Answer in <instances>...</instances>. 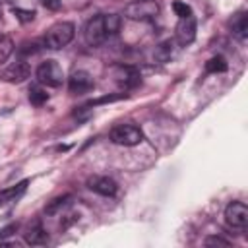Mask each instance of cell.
Instances as JSON below:
<instances>
[{"instance_id": "obj_1", "label": "cell", "mask_w": 248, "mask_h": 248, "mask_svg": "<svg viewBox=\"0 0 248 248\" xmlns=\"http://www.w3.org/2000/svg\"><path fill=\"white\" fill-rule=\"evenodd\" d=\"M120 25H122V19L118 14H99L95 17H91L85 25V43L89 46H97V45H103L108 37L116 35L120 31Z\"/></svg>"}, {"instance_id": "obj_2", "label": "cell", "mask_w": 248, "mask_h": 248, "mask_svg": "<svg viewBox=\"0 0 248 248\" xmlns=\"http://www.w3.org/2000/svg\"><path fill=\"white\" fill-rule=\"evenodd\" d=\"M74 35H76L74 23H70V21H60V23H54V25L46 31V35H45V39H43V45H45L46 48L60 50V48H64L66 45L72 43Z\"/></svg>"}, {"instance_id": "obj_3", "label": "cell", "mask_w": 248, "mask_h": 248, "mask_svg": "<svg viewBox=\"0 0 248 248\" xmlns=\"http://www.w3.org/2000/svg\"><path fill=\"white\" fill-rule=\"evenodd\" d=\"M108 138L116 145L132 147V145H138V143L143 141V132L138 126H134V124H118V126H114L110 130Z\"/></svg>"}, {"instance_id": "obj_4", "label": "cell", "mask_w": 248, "mask_h": 248, "mask_svg": "<svg viewBox=\"0 0 248 248\" xmlns=\"http://www.w3.org/2000/svg\"><path fill=\"white\" fill-rule=\"evenodd\" d=\"M159 14V4L155 0H136L124 8V16L134 21H149Z\"/></svg>"}, {"instance_id": "obj_5", "label": "cell", "mask_w": 248, "mask_h": 248, "mask_svg": "<svg viewBox=\"0 0 248 248\" xmlns=\"http://www.w3.org/2000/svg\"><path fill=\"white\" fill-rule=\"evenodd\" d=\"M39 83L48 85V87H60L64 81V72L60 68V64L56 60H45L39 64L37 72H35Z\"/></svg>"}, {"instance_id": "obj_6", "label": "cell", "mask_w": 248, "mask_h": 248, "mask_svg": "<svg viewBox=\"0 0 248 248\" xmlns=\"http://www.w3.org/2000/svg\"><path fill=\"white\" fill-rule=\"evenodd\" d=\"M225 223L231 229H246L248 225V205L244 202H231L225 207Z\"/></svg>"}, {"instance_id": "obj_7", "label": "cell", "mask_w": 248, "mask_h": 248, "mask_svg": "<svg viewBox=\"0 0 248 248\" xmlns=\"http://www.w3.org/2000/svg\"><path fill=\"white\" fill-rule=\"evenodd\" d=\"M93 87H95V79H93V76H91L89 72H85V70H76V72H72V76L68 78V89H70V93H74V95H85V93H89Z\"/></svg>"}, {"instance_id": "obj_8", "label": "cell", "mask_w": 248, "mask_h": 248, "mask_svg": "<svg viewBox=\"0 0 248 248\" xmlns=\"http://www.w3.org/2000/svg\"><path fill=\"white\" fill-rule=\"evenodd\" d=\"M174 37H176V43L180 46L190 45L196 39V17L194 16L180 17L178 23H176V27H174Z\"/></svg>"}, {"instance_id": "obj_9", "label": "cell", "mask_w": 248, "mask_h": 248, "mask_svg": "<svg viewBox=\"0 0 248 248\" xmlns=\"http://www.w3.org/2000/svg\"><path fill=\"white\" fill-rule=\"evenodd\" d=\"M29 74H31V66L25 60H17L2 72V79L8 83H21L29 78Z\"/></svg>"}, {"instance_id": "obj_10", "label": "cell", "mask_w": 248, "mask_h": 248, "mask_svg": "<svg viewBox=\"0 0 248 248\" xmlns=\"http://www.w3.org/2000/svg\"><path fill=\"white\" fill-rule=\"evenodd\" d=\"M87 188L95 194H101V196H114L116 190H118V184L108 178V176H91L87 178Z\"/></svg>"}, {"instance_id": "obj_11", "label": "cell", "mask_w": 248, "mask_h": 248, "mask_svg": "<svg viewBox=\"0 0 248 248\" xmlns=\"http://www.w3.org/2000/svg\"><path fill=\"white\" fill-rule=\"evenodd\" d=\"M116 83L122 89H134L141 83V76L134 66H120L116 70Z\"/></svg>"}, {"instance_id": "obj_12", "label": "cell", "mask_w": 248, "mask_h": 248, "mask_svg": "<svg viewBox=\"0 0 248 248\" xmlns=\"http://www.w3.org/2000/svg\"><path fill=\"white\" fill-rule=\"evenodd\" d=\"M231 29H232V35L236 39L246 41V37H248V14L246 12H238L231 19Z\"/></svg>"}, {"instance_id": "obj_13", "label": "cell", "mask_w": 248, "mask_h": 248, "mask_svg": "<svg viewBox=\"0 0 248 248\" xmlns=\"http://www.w3.org/2000/svg\"><path fill=\"white\" fill-rule=\"evenodd\" d=\"M27 184H29V180L25 178V180H21V182H17V184H14V186H8V188L0 190V203L16 202L19 196H23V192L27 190Z\"/></svg>"}, {"instance_id": "obj_14", "label": "cell", "mask_w": 248, "mask_h": 248, "mask_svg": "<svg viewBox=\"0 0 248 248\" xmlns=\"http://www.w3.org/2000/svg\"><path fill=\"white\" fill-rule=\"evenodd\" d=\"M72 202H74V196H72V194L58 196V198L50 200V202L45 205V213H46V215H58V213H62L66 207H70Z\"/></svg>"}, {"instance_id": "obj_15", "label": "cell", "mask_w": 248, "mask_h": 248, "mask_svg": "<svg viewBox=\"0 0 248 248\" xmlns=\"http://www.w3.org/2000/svg\"><path fill=\"white\" fill-rule=\"evenodd\" d=\"M172 56H174V41L167 39V41H163L161 45L155 46V52H153V60H155V62L165 64V62H169Z\"/></svg>"}, {"instance_id": "obj_16", "label": "cell", "mask_w": 248, "mask_h": 248, "mask_svg": "<svg viewBox=\"0 0 248 248\" xmlns=\"http://www.w3.org/2000/svg\"><path fill=\"white\" fill-rule=\"evenodd\" d=\"M48 240V234L45 232V229L37 223L35 227H31L27 232H25V242L31 244V246H39V244H46Z\"/></svg>"}, {"instance_id": "obj_17", "label": "cell", "mask_w": 248, "mask_h": 248, "mask_svg": "<svg viewBox=\"0 0 248 248\" xmlns=\"http://www.w3.org/2000/svg\"><path fill=\"white\" fill-rule=\"evenodd\" d=\"M227 68H229L227 60L221 54H217L205 62V72H209V74H221V72H227Z\"/></svg>"}, {"instance_id": "obj_18", "label": "cell", "mask_w": 248, "mask_h": 248, "mask_svg": "<svg viewBox=\"0 0 248 248\" xmlns=\"http://www.w3.org/2000/svg\"><path fill=\"white\" fill-rule=\"evenodd\" d=\"M29 101H31V105L41 107V105H45L48 101V93L41 85H31L29 87Z\"/></svg>"}, {"instance_id": "obj_19", "label": "cell", "mask_w": 248, "mask_h": 248, "mask_svg": "<svg viewBox=\"0 0 248 248\" xmlns=\"http://www.w3.org/2000/svg\"><path fill=\"white\" fill-rule=\"evenodd\" d=\"M12 52H14V41L8 35L0 33V64L6 62Z\"/></svg>"}, {"instance_id": "obj_20", "label": "cell", "mask_w": 248, "mask_h": 248, "mask_svg": "<svg viewBox=\"0 0 248 248\" xmlns=\"http://www.w3.org/2000/svg\"><path fill=\"white\" fill-rule=\"evenodd\" d=\"M14 16L21 21V23H29L35 19V12L33 10H23V8H14Z\"/></svg>"}, {"instance_id": "obj_21", "label": "cell", "mask_w": 248, "mask_h": 248, "mask_svg": "<svg viewBox=\"0 0 248 248\" xmlns=\"http://www.w3.org/2000/svg\"><path fill=\"white\" fill-rule=\"evenodd\" d=\"M172 10H174V14H176L178 17H188V16H192V8H190L186 2H174V4H172Z\"/></svg>"}, {"instance_id": "obj_22", "label": "cell", "mask_w": 248, "mask_h": 248, "mask_svg": "<svg viewBox=\"0 0 248 248\" xmlns=\"http://www.w3.org/2000/svg\"><path fill=\"white\" fill-rule=\"evenodd\" d=\"M205 246H231V242L221 238V236H207L205 238Z\"/></svg>"}, {"instance_id": "obj_23", "label": "cell", "mask_w": 248, "mask_h": 248, "mask_svg": "<svg viewBox=\"0 0 248 248\" xmlns=\"http://www.w3.org/2000/svg\"><path fill=\"white\" fill-rule=\"evenodd\" d=\"M39 4H41L43 8H46V10H52V12H56V10H60V6H62V0H39Z\"/></svg>"}, {"instance_id": "obj_24", "label": "cell", "mask_w": 248, "mask_h": 248, "mask_svg": "<svg viewBox=\"0 0 248 248\" xmlns=\"http://www.w3.org/2000/svg\"><path fill=\"white\" fill-rule=\"evenodd\" d=\"M37 46H39V43H23L21 48H19V52L21 54H35L39 50Z\"/></svg>"}, {"instance_id": "obj_25", "label": "cell", "mask_w": 248, "mask_h": 248, "mask_svg": "<svg viewBox=\"0 0 248 248\" xmlns=\"http://www.w3.org/2000/svg\"><path fill=\"white\" fill-rule=\"evenodd\" d=\"M17 231V223H12V225H8V227H4V229H0V238H6V236H12L14 232Z\"/></svg>"}]
</instances>
